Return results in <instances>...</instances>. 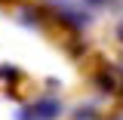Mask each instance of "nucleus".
<instances>
[{"label": "nucleus", "instance_id": "20e7f679", "mask_svg": "<svg viewBox=\"0 0 123 120\" xmlns=\"http://www.w3.org/2000/svg\"><path fill=\"white\" fill-rule=\"evenodd\" d=\"M92 83H95V89L105 92V95H117L123 86V74L117 68H111V65H102L95 74H92Z\"/></svg>", "mask_w": 123, "mask_h": 120}, {"label": "nucleus", "instance_id": "7ed1b4c3", "mask_svg": "<svg viewBox=\"0 0 123 120\" xmlns=\"http://www.w3.org/2000/svg\"><path fill=\"white\" fill-rule=\"evenodd\" d=\"M15 19H18L25 28H37V31H43V28L52 25L49 6H46V3H31V0H22V3L15 6Z\"/></svg>", "mask_w": 123, "mask_h": 120}, {"label": "nucleus", "instance_id": "f257e3e1", "mask_svg": "<svg viewBox=\"0 0 123 120\" xmlns=\"http://www.w3.org/2000/svg\"><path fill=\"white\" fill-rule=\"evenodd\" d=\"M62 117H65V105L52 92L25 99L22 105L15 108V120H62Z\"/></svg>", "mask_w": 123, "mask_h": 120}, {"label": "nucleus", "instance_id": "423d86ee", "mask_svg": "<svg viewBox=\"0 0 123 120\" xmlns=\"http://www.w3.org/2000/svg\"><path fill=\"white\" fill-rule=\"evenodd\" d=\"M71 120H98V111L92 105H80L74 114H71Z\"/></svg>", "mask_w": 123, "mask_h": 120}, {"label": "nucleus", "instance_id": "0eeeda50", "mask_svg": "<svg viewBox=\"0 0 123 120\" xmlns=\"http://www.w3.org/2000/svg\"><path fill=\"white\" fill-rule=\"evenodd\" d=\"M83 6H89V9H105V6H114V0H80Z\"/></svg>", "mask_w": 123, "mask_h": 120}, {"label": "nucleus", "instance_id": "6e6552de", "mask_svg": "<svg viewBox=\"0 0 123 120\" xmlns=\"http://www.w3.org/2000/svg\"><path fill=\"white\" fill-rule=\"evenodd\" d=\"M114 40H117V43L123 46V15H120V22L114 25Z\"/></svg>", "mask_w": 123, "mask_h": 120}, {"label": "nucleus", "instance_id": "f03ea898", "mask_svg": "<svg viewBox=\"0 0 123 120\" xmlns=\"http://www.w3.org/2000/svg\"><path fill=\"white\" fill-rule=\"evenodd\" d=\"M49 19L52 25L71 31V34H83V31L92 25V15L83 9V6H71V3H55L49 6Z\"/></svg>", "mask_w": 123, "mask_h": 120}, {"label": "nucleus", "instance_id": "39448f33", "mask_svg": "<svg viewBox=\"0 0 123 120\" xmlns=\"http://www.w3.org/2000/svg\"><path fill=\"white\" fill-rule=\"evenodd\" d=\"M25 83V71L18 68V65H12V62H0V86L6 89V95L12 92L15 95V89Z\"/></svg>", "mask_w": 123, "mask_h": 120}]
</instances>
